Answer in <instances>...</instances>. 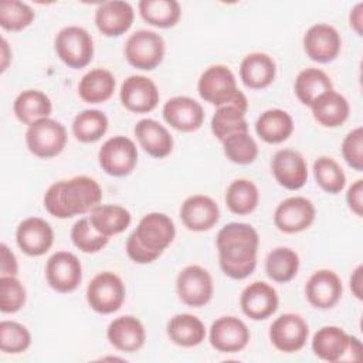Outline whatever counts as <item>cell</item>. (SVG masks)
Segmentation results:
<instances>
[{
  "label": "cell",
  "instance_id": "e0dca14e",
  "mask_svg": "<svg viewBox=\"0 0 363 363\" xmlns=\"http://www.w3.org/2000/svg\"><path fill=\"white\" fill-rule=\"evenodd\" d=\"M271 170L278 184L288 190H299L308 180V164L294 149L278 150L272 157Z\"/></svg>",
  "mask_w": 363,
  "mask_h": 363
},
{
  "label": "cell",
  "instance_id": "8fae6325",
  "mask_svg": "<svg viewBox=\"0 0 363 363\" xmlns=\"http://www.w3.org/2000/svg\"><path fill=\"white\" fill-rule=\"evenodd\" d=\"M45 278L57 292L68 294L75 291L82 279V267L78 257L68 251L54 252L47 261Z\"/></svg>",
  "mask_w": 363,
  "mask_h": 363
},
{
  "label": "cell",
  "instance_id": "ab89813d",
  "mask_svg": "<svg viewBox=\"0 0 363 363\" xmlns=\"http://www.w3.org/2000/svg\"><path fill=\"white\" fill-rule=\"evenodd\" d=\"M313 174L319 187L329 194H337L346 186V174L343 169L329 156H320L315 160Z\"/></svg>",
  "mask_w": 363,
  "mask_h": 363
},
{
  "label": "cell",
  "instance_id": "74e56055",
  "mask_svg": "<svg viewBox=\"0 0 363 363\" xmlns=\"http://www.w3.org/2000/svg\"><path fill=\"white\" fill-rule=\"evenodd\" d=\"M299 269L298 254L288 247H278L272 250L265 259L267 275L279 284L289 282L295 278Z\"/></svg>",
  "mask_w": 363,
  "mask_h": 363
},
{
  "label": "cell",
  "instance_id": "ffe728a7",
  "mask_svg": "<svg viewBox=\"0 0 363 363\" xmlns=\"http://www.w3.org/2000/svg\"><path fill=\"white\" fill-rule=\"evenodd\" d=\"M343 286L339 275L330 269H319L311 275L305 286L308 302L318 309H330L342 298Z\"/></svg>",
  "mask_w": 363,
  "mask_h": 363
},
{
  "label": "cell",
  "instance_id": "f6af8a7d",
  "mask_svg": "<svg viewBox=\"0 0 363 363\" xmlns=\"http://www.w3.org/2000/svg\"><path fill=\"white\" fill-rule=\"evenodd\" d=\"M26 303V288L16 278L1 275L0 278V311L3 313H14Z\"/></svg>",
  "mask_w": 363,
  "mask_h": 363
},
{
  "label": "cell",
  "instance_id": "ba28073f",
  "mask_svg": "<svg viewBox=\"0 0 363 363\" xmlns=\"http://www.w3.org/2000/svg\"><path fill=\"white\" fill-rule=\"evenodd\" d=\"M126 61L143 71L156 68L164 57V41L160 34L150 30H139L130 34L125 43Z\"/></svg>",
  "mask_w": 363,
  "mask_h": 363
},
{
  "label": "cell",
  "instance_id": "1f68e13d",
  "mask_svg": "<svg viewBox=\"0 0 363 363\" xmlns=\"http://www.w3.org/2000/svg\"><path fill=\"white\" fill-rule=\"evenodd\" d=\"M167 336L177 346L193 347L204 340L206 328L197 316L179 313L167 322Z\"/></svg>",
  "mask_w": 363,
  "mask_h": 363
},
{
  "label": "cell",
  "instance_id": "836d02e7",
  "mask_svg": "<svg viewBox=\"0 0 363 363\" xmlns=\"http://www.w3.org/2000/svg\"><path fill=\"white\" fill-rule=\"evenodd\" d=\"M13 111L21 123L31 125L38 119L48 118L52 111V104L44 92L38 89H27L14 99Z\"/></svg>",
  "mask_w": 363,
  "mask_h": 363
},
{
  "label": "cell",
  "instance_id": "8d00e7d4",
  "mask_svg": "<svg viewBox=\"0 0 363 363\" xmlns=\"http://www.w3.org/2000/svg\"><path fill=\"white\" fill-rule=\"evenodd\" d=\"M259 200L257 186L248 179H237L231 182L225 191V204L228 210L237 216L252 213Z\"/></svg>",
  "mask_w": 363,
  "mask_h": 363
},
{
  "label": "cell",
  "instance_id": "d6a6232c",
  "mask_svg": "<svg viewBox=\"0 0 363 363\" xmlns=\"http://www.w3.org/2000/svg\"><path fill=\"white\" fill-rule=\"evenodd\" d=\"M247 109L248 102L218 106L211 118V132L214 136L221 142L231 133L248 132V123L245 121Z\"/></svg>",
  "mask_w": 363,
  "mask_h": 363
},
{
  "label": "cell",
  "instance_id": "d590c367",
  "mask_svg": "<svg viewBox=\"0 0 363 363\" xmlns=\"http://www.w3.org/2000/svg\"><path fill=\"white\" fill-rule=\"evenodd\" d=\"M332 89V79L319 68H306L301 71L295 79V94L306 106H311L318 96Z\"/></svg>",
  "mask_w": 363,
  "mask_h": 363
},
{
  "label": "cell",
  "instance_id": "7402d4cb",
  "mask_svg": "<svg viewBox=\"0 0 363 363\" xmlns=\"http://www.w3.org/2000/svg\"><path fill=\"white\" fill-rule=\"evenodd\" d=\"M164 121L179 132H194L204 121L203 106L190 96H173L163 106Z\"/></svg>",
  "mask_w": 363,
  "mask_h": 363
},
{
  "label": "cell",
  "instance_id": "4316f807",
  "mask_svg": "<svg viewBox=\"0 0 363 363\" xmlns=\"http://www.w3.org/2000/svg\"><path fill=\"white\" fill-rule=\"evenodd\" d=\"M352 336L337 326L320 328L312 339L313 353L326 362H339L350 350Z\"/></svg>",
  "mask_w": 363,
  "mask_h": 363
},
{
  "label": "cell",
  "instance_id": "83f0119b",
  "mask_svg": "<svg viewBox=\"0 0 363 363\" xmlns=\"http://www.w3.org/2000/svg\"><path fill=\"white\" fill-rule=\"evenodd\" d=\"M315 121L325 128H337L349 118V102L336 91H328L311 105Z\"/></svg>",
  "mask_w": 363,
  "mask_h": 363
},
{
  "label": "cell",
  "instance_id": "bcb514c9",
  "mask_svg": "<svg viewBox=\"0 0 363 363\" xmlns=\"http://www.w3.org/2000/svg\"><path fill=\"white\" fill-rule=\"evenodd\" d=\"M342 156L346 163L357 170H363V128L357 126L350 130L342 142Z\"/></svg>",
  "mask_w": 363,
  "mask_h": 363
},
{
  "label": "cell",
  "instance_id": "2e32d148",
  "mask_svg": "<svg viewBox=\"0 0 363 363\" xmlns=\"http://www.w3.org/2000/svg\"><path fill=\"white\" fill-rule=\"evenodd\" d=\"M250 342V329L235 316H221L210 328V343L221 353L241 352Z\"/></svg>",
  "mask_w": 363,
  "mask_h": 363
},
{
  "label": "cell",
  "instance_id": "cb8c5ba5",
  "mask_svg": "<svg viewBox=\"0 0 363 363\" xmlns=\"http://www.w3.org/2000/svg\"><path fill=\"white\" fill-rule=\"evenodd\" d=\"M106 336L115 349L125 353H135L143 347L146 330L138 318L125 315L109 323Z\"/></svg>",
  "mask_w": 363,
  "mask_h": 363
},
{
  "label": "cell",
  "instance_id": "5b68a950",
  "mask_svg": "<svg viewBox=\"0 0 363 363\" xmlns=\"http://www.w3.org/2000/svg\"><path fill=\"white\" fill-rule=\"evenodd\" d=\"M26 143L34 156L40 159L54 157L65 147L67 129L55 119H38L28 125L26 132Z\"/></svg>",
  "mask_w": 363,
  "mask_h": 363
},
{
  "label": "cell",
  "instance_id": "d6986e66",
  "mask_svg": "<svg viewBox=\"0 0 363 363\" xmlns=\"http://www.w3.org/2000/svg\"><path fill=\"white\" fill-rule=\"evenodd\" d=\"M16 241L24 254L40 257L52 247L54 231L45 220L40 217H28L18 224Z\"/></svg>",
  "mask_w": 363,
  "mask_h": 363
},
{
  "label": "cell",
  "instance_id": "c3c4849f",
  "mask_svg": "<svg viewBox=\"0 0 363 363\" xmlns=\"http://www.w3.org/2000/svg\"><path fill=\"white\" fill-rule=\"evenodd\" d=\"M0 250H1V275L16 277L18 272V265L14 254L6 244H1Z\"/></svg>",
  "mask_w": 363,
  "mask_h": 363
},
{
  "label": "cell",
  "instance_id": "f907efd6",
  "mask_svg": "<svg viewBox=\"0 0 363 363\" xmlns=\"http://www.w3.org/2000/svg\"><path fill=\"white\" fill-rule=\"evenodd\" d=\"M362 282H363V267L359 265L356 267V269L352 272V277H350V289L357 299H362Z\"/></svg>",
  "mask_w": 363,
  "mask_h": 363
},
{
  "label": "cell",
  "instance_id": "681fc988",
  "mask_svg": "<svg viewBox=\"0 0 363 363\" xmlns=\"http://www.w3.org/2000/svg\"><path fill=\"white\" fill-rule=\"evenodd\" d=\"M349 21H350V27L357 33V35L363 34L362 26H363V3H357L349 16Z\"/></svg>",
  "mask_w": 363,
  "mask_h": 363
},
{
  "label": "cell",
  "instance_id": "e575fe53",
  "mask_svg": "<svg viewBox=\"0 0 363 363\" xmlns=\"http://www.w3.org/2000/svg\"><path fill=\"white\" fill-rule=\"evenodd\" d=\"M138 7L140 17L159 28L176 26L182 16L180 4L176 0H140Z\"/></svg>",
  "mask_w": 363,
  "mask_h": 363
},
{
  "label": "cell",
  "instance_id": "603a6c76",
  "mask_svg": "<svg viewBox=\"0 0 363 363\" xmlns=\"http://www.w3.org/2000/svg\"><path fill=\"white\" fill-rule=\"evenodd\" d=\"M133 17V9L128 1H104L95 11V26L104 35L118 37L130 28Z\"/></svg>",
  "mask_w": 363,
  "mask_h": 363
},
{
  "label": "cell",
  "instance_id": "30bf717a",
  "mask_svg": "<svg viewBox=\"0 0 363 363\" xmlns=\"http://www.w3.org/2000/svg\"><path fill=\"white\" fill-rule=\"evenodd\" d=\"M176 291L180 301L191 308H200L210 302L214 285L208 271L200 265L183 268L176 279Z\"/></svg>",
  "mask_w": 363,
  "mask_h": 363
},
{
  "label": "cell",
  "instance_id": "60d3db41",
  "mask_svg": "<svg viewBox=\"0 0 363 363\" xmlns=\"http://www.w3.org/2000/svg\"><path fill=\"white\" fill-rule=\"evenodd\" d=\"M224 155L237 164H250L258 156V145L248 132H235L221 140Z\"/></svg>",
  "mask_w": 363,
  "mask_h": 363
},
{
  "label": "cell",
  "instance_id": "9c48e42d",
  "mask_svg": "<svg viewBox=\"0 0 363 363\" xmlns=\"http://www.w3.org/2000/svg\"><path fill=\"white\" fill-rule=\"evenodd\" d=\"M98 162L102 170L115 177H123L133 172L138 163V149L126 136L109 138L98 152Z\"/></svg>",
  "mask_w": 363,
  "mask_h": 363
},
{
  "label": "cell",
  "instance_id": "ee69618b",
  "mask_svg": "<svg viewBox=\"0 0 363 363\" xmlns=\"http://www.w3.org/2000/svg\"><path fill=\"white\" fill-rule=\"evenodd\" d=\"M71 240L78 250L86 254H92L105 248L109 237L98 233L92 227L89 218H81L71 228Z\"/></svg>",
  "mask_w": 363,
  "mask_h": 363
},
{
  "label": "cell",
  "instance_id": "484cf974",
  "mask_svg": "<svg viewBox=\"0 0 363 363\" xmlns=\"http://www.w3.org/2000/svg\"><path fill=\"white\" fill-rule=\"evenodd\" d=\"M275 61L265 52H251L240 64V78L251 89L267 88L275 79Z\"/></svg>",
  "mask_w": 363,
  "mask_h": 363
},
{
  "label": "cell",
  "instance_id": "b9f144b4",
  "mask_svg": "<svg viewBox=\"0 0 363 363\" xmlns=\"http://www.w3.org/2000/svg\"><path fill=\"white\" fill-rule=\"evenodd\" d=\"M35 14L34 10L18 0H3L0 3V26L7 31H21L28 27Z\"/></svg>",
  "mask_w": 363,
  "mask_h": 363
},
{
  "label": "cell",
  "instance_id": "f1b7e54d",
  "mask_svg": "<svg viewBox=\"0 0 363 363\" xmlns=\"http://www.w3.org/2000/svg\"><path fill=\"white\" fill-rule=\"evenodd\" d=\"M88 218L92 227L106 237L123 233L132 221L130 213L118 204H98L89 211Z\"/></svg>",
  "mask_w": 363,
  "mask_h": 363
},
{
  "label": "cell",
  "instance_id": "816d5d0a",
  "mask_svg": "<svg viewBox=\"0 0 363 363\" xmlns=\"http://www.w3.org/2000/svg\"><path fill=\"white\" fill-rule=\"evenodd\" d=\"M10 57H11V54H10L9 44H7L6 38H3L1 40V69H0L1 72L6 71V68L9 65V61H10Z\"/></svg>",
  "mask_w": 363,
  "mask_h": 363
},
{
  "label": "cell",
  "instance_id": "f35d334b",
  "mask_svg": "<svg viewBox=\"0 0 363 363\" xmlns=\"http://www.w3.org/2000/svg\"><path fill=\"white\" fill-rule=\"evenodd\" d=\"M108 130V118L102 111L85 109L72 121V133L82 143L99 140Z\"/></svg>",
  "mask_w": 363,
  "mask_h": 363
},
{
  "label": "cell",
  "instance_id": "3957f363",
  "mask_svg": "<svg viewBox=\"0 0 363 363\" xmlns=\"http://www.w3.org/2000/svg\"><path fill=\"white\" fill-rule=\"evenodd\" d=\"M176 235L173 220L163 213L143 216L136 230L128 237L126 254L136 264H149L157 259L172 244Z\"/></svg>",
  "mask_w": 363,
  "mask_h": 363
},
{
  "label": "cell",
  "instance_id": "d4e9b609",
  "mask_svg": "<svg viewBox=\"0 0 363 363\" xmlns=\"http://www.w3.org/2000/svg\"><path fill=\"white\" fill-rule=\"evenodd\" d=\"M135 136L140 147L152 157H166L173 150V138L170 132L155 119H140L135 125Z\"/></svg>",
  "mask_w": 363,
  "mask_h": 363
},
{
  "label": "cell",
  "instance_id": "4fadbf2b",
  "mask_svg": "<svg viewBox=\"0 0 363 363\" xmlns=\"http://www.w3.org/2000/svg\"><path fill=\"white\" fill-rule=\"evenodd\" d=\"M309 336V328L305 319L296 313H284L278 316L269 328V340L284 353L301 350Z\"/></svg>",
  "mask_w": 363,
  "mask_h": 363
},
{
  "label": "cell",
  "instance_id": "7dc6e473",
  "mask_svg": "<svg viewBox=\"0 0 363 363\" xmlns=\"http://www.w3.org/2000/svg\"><path fill=\"white\" fill-rule=\"evenodd\" d=\"M346 201L349 208L357 216H363V180H356L346 193Z\"/></svg>",
  "mask_w": 363,
  "mask_h": 363
},
{
  "label": "cell",
  "instance_id": "8992f818",
  "mask_svg": "<svg viewBox=\"0 0 363 363\" xmlns=\"http://www.w3.org/2000/svg\"><path fill=\"white\" fill-rule=\"evenodd\" d=\"M55 52L69 68L86 67L94 57V41L91 34L79 26H68L55 37Z\"/></svg>",
  "mask_w": 363,
  "mask_h": 363
},
{
  "label": "cell",
  "instance_id": "9a60e30c",
  "mask_svg": "<svg viewBox=\"0 0 363 363\" xmlns=\"http://www.w3.org/2000/svg\"><path fill=\"white\" fill-rule=\"evenodd\" d=\"M340 47V34L335 27L325 23L309 27L303 35V50L306 55L320 64L333 61L339 55Z\"/></svg>",
  "mask_w": 363,
  "mask_h": 363
},
{
  "label": "cell",
  "instance_id": "5bb4252c",
  "mask_svg": "<svg viewBox=\"0 0 363 363\" xmlns=\"http://www.w3.org/2000/svg\"><path fill=\"white\" fill-rule=\"evenodd\" d=\"M122 105L135 113H146L153 111L159 102V91L156 84L143 75L128 77L119 91Z\"/></svg>",
  "mask_w": 363,
  "mask_h": 363
},
{
  "label": "cell",
  "instance_id": "f546056e",
  "mask_svg": "<svg viewBox=\"0 0 363 363\" xmlns=\"http://www.w3.org/2000/svg\"><path fill=\"white\" fill-rule=\"evenodd\" d=\"M257 135L267 143H281L294 132V121L286 111L268 109L255 122Z\"/></svg>",
  "mask_w": 363,
  "mask_h": 363
},
{
  "label": "cell",
  "instance_id": "4dcf8cb0",
  "mask_svg": "<svg viewBox=\"0 0 363 363\" xmlns=\"http://www.w3.org/2000/svg\"><path fill=\"white\" fill-rule=\"evenodd\" d=\"M115 84V77L111 71L95 68L81 78L78 84V94L84 102L102 104L113 95Z\"/></svg>",
  "mask_w": 363,
  "mask_h": 363
},
{
  "label": "cell",
  "instance_id": "277c9868",
  "mask_svg": "<svg viewBox=\"0 0 363 363\" xmlns=\"http://www.w3.org/2000/svg\"><path fill=\"white\" fill-rule=\"evenodd\" d=\"M199 94L206 102L218 106L247 102L245 95L238 89L233 71L225 65L208 67L199 79Z\"/></svg>",
  "mask_w": 363,
  "mask_h": 363
},
{
  "label": "cell",
  "instance_id": "7a4b0ae2",
  "mask_svg": "<svg viewBox=\"0 0 363 363\" xmlns=\"http://www.w3.org/2000/svg\"><path fill=\"white\" fill-rule=\"evenodd\" d=\"M102 189L88 176H75L51 184L44 194L45 210L57 218H71L85 214L99 204Z\"/></svg>",
  "mask_w": 363,
  "mask_h": 363
},
{
  "label": "cell",
  "instance_id": "ac0fdd59",
  "mask_svg": "<svg viewBox=\"0 0 363 363\" xmlns=\"http://www.w3.org/2000/svg\"><path fill=\"white\" fill-rule=\"evenodd\" d=\"M279 298L269 284L255 281L244 288L240 296V306L245 316L252 320H264L278 309Z\"/></svg>",
  "mask_w": 363,
  "mask_h": 363
},
{
  "label": "cell",
  "instance_id": "7c38bea8",
  "mask_svg": "<svg viewBox=\"0 0 363 363\" xmlns=\"http://www.w3.org/2000/svg\"><path fill=\"white\" fill-rule=\"evenodd\" d=\"M315 214V206L309 199L302 196L288 197L275 208L274 224L282 233L295 234L309 228Z\"/></svg>",
  "mask_w": 363,
  "mask_h": 363
},
{
  "label": "cell",
  "instance_id": "44dd1931",
  "mask_svg": "<svg viewBox=\"0 0 363 363\" xmlns=\"http://www.w3.org/2000/svg\"><path fill=\"white\" fill-rule=\"evenodd\" d=\"M180 218L187 230L201 233L217 224L220 218V208L211 197L194 194L183 201L180 207Z\"/></svg>",
  "mask_w": 363,
  "mask_h": 363
},
{
  "label": "cell",
  "instance_id": "52a82bcc",
  "mask_svg": "<svg viewBox=\"0 0 363 363\" xmlns=\"http://www.w3.org/2000/svg\"><path fill=\"white\" fill-rule=\"evenodd\" d=\"M125 284L111 271L95 275L86 286V301L91 309L98 313L109 315L121 309L125 301Z\"/></svg>",
  "mask_w": 363,
  "mask_h": 363
},
{
  "label": "cell",
  "instance_id": "6da1fadb",
  "mask_svg": "<svg viewBox=\"0 0 363 363\" xmlns=\"http://www.w3.org/2000/svg\"><path fill=\"white\" fill-rule=\"evenodd\" d=\"M258 233L245 223H228L217 234L218 264L231 279L250 277L257 267Z\"/></svg>",
  "mask_w": 363,
  "mask_h": 363
},
{
  "label": "cell",
  "instance_id": "7bdbcfd3",
  "mask_svg": "<svg viewBox=\"0 0 363 363\" xmlns=\"http://www.w3.org/2000/svg\"><path fill=\"white\" fill-rule=\"evenodd\" d=\"M31 345V335L26 326L13 320L0 322V349L4 353L17 354Z\"/></svg>",
  "mask_w": 363,
  "mask_h": 363
}]
</instances>
